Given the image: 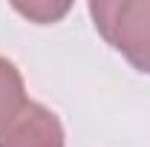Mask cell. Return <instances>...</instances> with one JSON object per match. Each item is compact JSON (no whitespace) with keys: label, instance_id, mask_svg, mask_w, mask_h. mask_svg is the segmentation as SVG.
Listing matches in <instances>:
<instances>
[{"label":"cell","instance_id":"cell-1","mask_svg":"<svg viewBox=\"0 0 150 147\" xmlns=\"http://www.w3.org/2000/svg\"><path fill=\"white\" fill-rule=\"evenodd\" d=\"M87 9L98 35L150 75V0H93Z\"/></svg>","mask_w":150,"mask_h":147},{"label":"cell","instance_id":"cell-2","mask_svg":"<svg viewBox=\"0 0 150 147\" xmlns=\"http://www.w3.org/2000/svg\"><path fill=\"white\" fill-rule=\"evenodd\" d=\"M0 147H67L64 124L49 107L26 101L23 110L0 130Z\"/></svg>","mask_w":150,"mask_h":147},{"label":"cell","instance_id":"cell-3","mask_svg":"<svg viewBox=\"0 0 150 147\" xmlns=\"http://www.w3.org/2000/svg\"><path fill=\"white\" fill-rule=\"evenodd\" d=\"M26 87H23V75L20 69L0 55V130L6 127L26 104Z\"/></svg>","mask_w":150,"mask_h":147},{"label":"cell","instance_id":"cell-4","mask_svg":"<svg viewBox=\"0 0 150 147\" xmlns=\"http://www.w3.org/2000/svg\"><path fill=\"white\" fill-rule=\"evenodd\" d=\"M20 15L38 20V23H55L58 18H64L69 12V3H61V6H52V3H29V6H15Z\"/></svg>","mask_w":150,"mask_h":147}]
</instances>
